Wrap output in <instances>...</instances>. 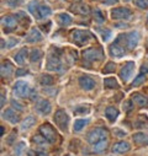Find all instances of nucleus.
I'll list each match as a JSON object with an SVG mask.
<instances>
[{
    "label": "nucleus",
    "mask_w": 148,
    "mask_h": 156,
    "mask_svg": "<svg viewBox=\"0 0 148 156\" xmlns=\"http://www.w3.org/2000/svg\"><path fill=\"white\" fill-rule=\"evenodd\" d=\"M107 135H109V132L106 129H104V128H95V129H93V130H90L88 133L87 140H88L89 144L94 145V144H96V143H99L101 140L107 139Z\"/></svg>",
    "instance_id": "f257e3e1"
},
{
    "label": "nucleus",
    "mask_w": 148,
    "mask_h": 156,
    "mask_svg": "<svg viewBox=\"0 0 148 156\" xmlns=\"http://www.w3.org/2000/svg\"><path fill=\"white\" fill-rule=\"evenodd\" d=\"M72 38L78 46H84L93 38V34L88 30H74L72 33Z\"/></svg>",
    "instance_id": "f03ea898"
},
{
    "label": "nucleus",
    "mask_w": 148,
    "mask_h": 156,
    "mask_svg": "<svg viewBox=\"0 0 148 156\" xmlns=\"http://www.w3.org/2000/svg\"><path fill=\"white\" fill-rule=\"evenodd\" d=\"M47 70L50 71H57V73H61L63 70V64H62V60L58 55V52L56 51L54 53H52L48 59H47V65H46Z\"/></svg>",
    "instance_id": "7ed1b4c3"
},
{
    "label": "nucleus",
    "mask_w": 148,
    "mask_h": 156,
    "mask_svg": "<svg viewBox=\"0 0 148 156\" xmlns=\"http://www.w3.org/2000/svg\"><path fill=\"white\" fill-rule=\"evenodd\" d=\"M121 41H122V34L119 36L116 40L114 41V43L109 47V51H110L111 57L120 58V57H124V55H125L126 51H125V47L121 44Z\"/></svg>",
    "instance_id": "20e7f679"
},
{
    "label": "nucleus",
    "mask_w": 148,
    "mask_h": 156,
    "mask_svg": "<svg viewBox=\"0 0 148 156\" xmlns=\"http://www.w3.org/2000/svg\"><path fill=\"white\" fill-rule=\"evenodd\" d=\"M83 58L85 62H99L104 58V52L100 48H89L83 52Z\"/></svg>",
    "instance_id": "39448f33"
},
{
    "label": "nucleus",
    "mask_w": 148,
    "mask_h": 156,
    "mask_svg": "<svg viewBox=\"0 0 148 156\" xmlns=\"http://www.w3.org/2000/svg\"><path fill=\"white\" fill-rule=\"evenodd\" d=\"M53 119H54V123L58 126L59 129L67 130L68 124H69V117H68V114L63 109H58L54 113V118Z\"/></svg>",
    "instance_id": "423d86ee"
},
{
    "label": "nucleus",
    "mask_w": 148,
    "mask_h": 156,
    "mask_svg": "<svg viewBox=\"0 0 148 156\" xmlns=\"http://www.w3.org/2000/svg\"><path fill=\"white\" fill-rule=\"evenodd\" d=\"M40 133L42 136L46 138V140L50 144H54L57 141V133L50 124H42L40 128Z\"/></svg>",
    "instance_id": "0eeeda50"
},
{
    "label": "nucleus",
    "mask_w": 148,
    "mask_h": 156,
    "mask_svg": "<svg viewBox=\"0 0 148 156\" xmlns=\"http://www.w3.org/2000/svg\"><path fill=\"white\" fill-rule=\"evenodd\" d=\"M124 38H125V43H126V48L132 51L136 48V46L138 44V41H139V33L137 31H133V32H130V33H125L124 34Z\"/></svg>",
    "instance_id": "6e6552de"
},
{
    "label": "nucleus",
    "mask_w": 148,
    "mask_h": 156,
    "mask_svg": "<svg viewBox=\"0 0 148 156\" xmlns=\"http://www.w3.org/2000/svg\"><path fill=\"white\" fill-rule=\"evenodd\" d=\"M135 71V63L133 62H127L120 70V77L122 79L124 83H127L130 79H131V76Z\"/></svg>",
    "instance_id": "1a4fd4ad"
},
{
    "label": "nucleus",
    "mask_w": 148,
    "mask_h": 156,
    "mask_svg": "<svg viewBox=\"0 0 148 156\" xmlns=\"http://www.w3.org/2000/svg\"><path fill=\"white\" fill-rule=\"evenodd\" d=\"M2 25H3V28H4V32L9 33V32H13L14 30H16V26H17V20L15 16H11V15H6L3 17L2 20Z\"/></svg>",
    "instance_id": "9d476101"
},
{
    "label": "nucleus",
    "mask_w": 148,
    "mask_h": 156,
    "mask_svg": "<svg viewBox=\"0 0 148 156\" xmlns=\"http://www.w3.org/2000/svg\"><path fill=\"white\" fill-rule=\"evenodd\" d=\"M132 16V11L127 8H116L111 11V17L114 20H127Z\"/></svg>",
    "instance_id": "9b49d317"
},
{
    "label": "nucleus",
    "mask_w": 148,
    "mask_h": 156,
    "mask_svg": "<svg viewBox=\"0 0 148 156\" xmlns=\"http://www.w3.org/2000/svg\"><path fill=\"white\" fill-rule=\"evenodd\" d=\"M14 94H16L19 97H27L30 95V87H28L27 83L17 81L14 86Z\"/></svg>",
    "instance_id": "f8f14e48"
},
{
    "label": "nucleus",
    "mask_w": 148,
    "mask_h": 156,
    "mask_svg": "<svg viewBox=\"0 0 148 156\" xmlns=\"http://www.w3.org/2000/svg\"><path fill=\"white\" fill-rule=\"evenodd\" d=\"M79 85H80V87L83 90L90 91V90H93L95 87V81H94L93 77H90L88 75H83V76L79 77Z\"/></svg>",
    "instance_id": "ddd939ff"
},
{
    "label": "nucleus",
    "mask_w": 148,
    "mask_h": 156,
    "mask_svg": "<svg viewBox=\"0 0 148 156\" xmlns=\"http://www.w3.org/2000/svg\"><path fill=\"white\" fill-rule=\"evenodd\" d=\"M3 118L6 119L8 122H10L11 124H16L20 122V117L19 114L13 109V108H8L3 112Z\"/></svg>",
    "instance_id": "4468645a"
},
{
    "label": "nucleus",
    "mask_w": 148,
    "mask_h": 156,
    "mask_svg": "<svg viewBox=\"0 0 148 156\" xmlns=\"http://www.w3.org/2000/svg\"><path fill=\"white\" fill-rule=\"evenodd\" d=\"M51 14H52V9H51L48 5H46V4H40V6H39V9H37V12H36L35 17L39 19V20H42V19L48 17Z\"/></svg>",
    "instance_id": "2eb2a0df"
},
{
    "label": "nucleus",
    "mask_w": 148,
    "mask_h": 156,
    "mask_svg": "<svg viewBox=\"0 0 148 156\" xmlns=\"http://www.w3.org/2000/svg\"><path fill=\"white\" fill-rule=\"evenodd\" d=\"M36 109H37V112H40L41 114H48L52 111V106H51L48 100H41L39 103L36 105Z\"/></svg>",
    "instance_id": "dca6fc26"
},
{
    "label": "nucleus",
    "mask_w": 148,
    "mask_h": 156,
    "mask_svg": "<svg viewBox=\"0 0 148 156\" xmlns=\"http://www.w3.org/2000/svg\"><path fill=\"white\" fill-rule=\"evenodd\" d=\"M70 10L74 12V14H79V15H88L90 12L89 10V6L83 4V3H77L70 6Z\"/></svg>",
    "instance_id": "f3484780"
},
{
    "label": "nucleus",
    "mask_w": 148,
    "mask_h": 156,
    "mask_svg": "<svg viewBox=\"0 0 148 156\" xmlns=\"http://www.w3.org/2000/svg\"><path fill=\"white\" fill-rule=\"evenodd\" d=\"M131 146L127 141H117L114 144L113 146V152H116V154H125L127 151H130Z\"/></svg>",
    "instance_id": "a211bd4d"
},
{
    "label": "nucleus",
    "mask_w": 148,
    "mask_h": 156,
    "mask_svg": "<svg viewBox=\"0 0 148 156\" xmlns=\"http://www.w3.org/2000/svg\"><path fill=\"white\" fill-rule=\"evenodd\" d=\"M42 40V34L37 28H32L30 33L26 36V41L28 43H35V42H40Z\"/></svg>",
    "instance_id": "6ab92c4d"
},
{
    "label": "nucleus",
    "mask_w": 148,
    "mask_h": 156,
    "mask_svg": "<svg viewBox=\"0 0 148 156\" xmlns=\"http://www.w3.org/2000/svg\"><path fill=\"white\" fill-rule=\"evenodd\" d=\"M132 101L141 108H147L148 107V98L141 94H133L132 95Z\"/></svg>",
    "instance_id": "aec40b11"
},
{
    "label": "nucleus",
    "mask_w": 148,
    "mask_h": 156,
    "mask_svg": "<svg viewBox=\"0 0 148 156\" xmlns=\"http://www.w3.org/2000/svg\"><path fill=\"white\" fill-rule=\"evenodd\" d=\"M14 71V66L9 60H5L2 64V77H10Z\"/></svg>",
    "instance_id": "412c9836"
},
{
    "label": "nucleus",
    "mask_w": 148,
    "mask_h": 156,
    "mask_svg": "<svg viewBox=\"0 0 148 156\" xmlns=\"http://www.w3.org/2000/svg\"><path fill=\"white\" fill-rule=\"evenodd\" d=\"M119 111H117V108H115V107H107L106 109H105V117L110 121V122H115L116 121V118L119 117Z\"/></svg>",
    "instance_id": "4be33fe9"
},
{
    "label": "nucleus",
    "mask_w": 148,
    "mask_h": 156,
    "mask_svg": "<svg viewBox=\"0 0 148 156\" xmlns=\"http://www.w3.org/2000/svg\"><path fill=\"white\" fill-rule=\"evenodd\" d=\"M133 141L139 146L148 145V135L144 133H136L133 134Z\"/></svg>",
    "instance_id": "5701e85b"
},
{
    "label": "nucleus",
    "mask_w": 148,
    "mask_h": 156,
    "mask_svg": "<svg viewBox=\"0 0 148 156\" xmlns=\"http://www.w3.org/2000/svg\"><path fill=\"white\" fill-rule=\"evenodd\" d=\"M27 57H28V49H27V48H22V49H20V51L16 53V55H15V62H16L17 64L22 65V64H25Z\"/></svg>",
    "instance_id": "b1692460"
},
{
    "label": "nucleus",
    "mask_w": 148,
    "mask_h": 156,
    "mask_svg": "<svg viewBox=\"0 0 148 156\" xmlns=\"http://www.w3.org/2000/svg\"><path fill=\"white\" fill-rule=\"evenodd\" d=\"M57 20H58V23H59L61 26H64V27L72 25V22H73L70 15H68V14H65V12L59 14V15L57 16Z\"/></svg>",
    "instance_id": "393cba45"
},
{
    "label": "nucleus",
    "mask_w": 148,
    "mask_h": 156,
    "mask_svg": "<svg viewBox=\"0 0 148 156\" xmlns=\"http://www.w3.org/2000/svg\"><path fill=\"white\" fill-rule=\"evenodd\" d=\"M35 123H36L35 117H33V115H28V117H26V118L22 121V123H21V129H22V130H26V129L31 128Z\"/></svg>",
    "instance_id": "a878e982"
},
{
    "label": "nucleus",
    "mask_w": 148,
    "mask_h": 156,
    "mask_svg": "<svg viewBox=\"0 0 148 156\" xmlns=\"http://www.w3.org/2000/svg\"><path fill=\"white\" fill-rule=\"evenodd\" d=\"M43 53L40 51V49H32V52L30 53V59H31V63H37V62H40L41 58H42Z\"/></svg>",
    "instance_id": "bb28decb"
},
{
    "label": "nucleus",
    "mask_w": 148,
    "mask_h": 156,
    "mask_svg": "<svg viewBox=\"0 0 148 156\" xmlns=\"http://www.w3.org/2000/svg\"><path fill=\"white\" fill-rule=\"evenodd\" d=\"M104 86L106 89H117L119 83L116 81V79H114V77H106L104 80Z\"/></svg>",
    "instance_id": "cd10ccee"
},
{
    "label": "nucleus",
    "mask_w": 148,
    "mask_h": 156,
    "mask_svg": "<svg viewBox=\"0 0 148 156\" xmlns=\"http://www.w3.org/2000/svg\"><path fill=\"white\" fill-rule=\"evenodd\" d=\"M93 146H94V147H93L94 152H102V151L106 149V146H107V140H106V139H105V140H101V141L94 144Z\"/></svg>",
    "instance_id": "c85d7f7f"
},
{
    "label": "nucleus",
    "mask_w": 148,
    "mask_h": 156,
    "mask_svg": "<svg viewBox=\"0 0 148 156\" xmlns=\"http://www.w3.org/2000/svg\"><path fill=\"white\" fill-rule=\"evenodd\" d=\"M40 83L45 86H50V85H53L54 84V77L51 76V75H42L41 76V80Z\"/></svg>",
    "instance_id": "c756f323"
},
{
    "label": "nucleus",
    "mask_w": 148,
    "mask_h": 156,
    "mask_svg": "<svg viewBox=\"0 0 148 156\" xmlns=\"http://www.w3.org/2000/svg\"><path fill=\"white\" fill-rule=\"evenodd\" d=\"M88 123H89V119H77L76 122H74V130L80 132Z\"/></svg>",
    "instance_id": "7c9ffc66"
},
{
    "label": "nucleus",
    "mask_w": 148,
    "mask_h": 156,
    "mask_svg": "<svg viewBox=\"0 0 148 156\" xmlns=\"http://www.w3.org/2000/svg\"><path fill=\"white\" fill-rule=\"evenodd\" d=\"M144 81H146V74L142 73V74H139V75L136 77V79L133 80V83L131 84V86H132V87H133V86H135V87H136V86H139V85H142Z\"/></svg>",
    "instance_id": "2f4dec72"
},
{
    "label": "nucleus",
    "mask_w": 148,
    "mask_h": 156,
    "mask_svg": "<svg viewBox=\"0 0 148 156\" xmlns=\"http://www.w3.org/2000/svg\"><path fill=\"white\" fill-rule=\"evenodd\" d=\"M39 6H40V3L37 2V0H33V2H31V3L28 4L27 9H28V11L35 16L36 12H37V9H39Z\"/></svg>",
    "instance_id": "473e14b6"
},
{
    "label": "nucleus",
    "mask_w": 148,
    "mask_h": 156,
    "mask_svg": "<svg viewBox=\"0 0 148 156\" xmlns=\"http://www.w3.org/2000/svg\"><path fill=\"white\" fill-rule=\"evenodd\" d=\"M94 20L98 22V23H102L104 21H105V16H104V14L100 11V10H95L94 11Z\"/></svg>",
    "instance_id": "72a5a7b5"
},
{
    "label": "nucleus",
    "mask_w": 148,
    "mask_h": 156,
    "mask_svg": "<svg viewBox=\"0 0 148 156\" xmlns=\"http://www.w3.org/2000/svg\"><path fill=\"white\" fill-rule=\"evenodd\" d=\"M115 68H116L115 63H107V64L105 65V68L102 69V73H104V74H110V73H114V71H115Z\"/></svg>",
    "instance_id": "f704fd0d"
},
{
    "label": "nucleus",
    "mask_w": 148,
    "mask_h": 156,
    "mask_svg": "<svg viewBox=\"0 0 148 156\" xmlns=\"http://www.w3.org/2000/svg\"><path fill=\"white\" fill-rule=\"evenodd\" d=\"M33 143H35V144H39V145H45V144L48 143V141H47L46 138L42 136V135H36V136H33Z\"/></svg>",
    "instance_id": "c9c22d12"
},
{
    "label": "nucleus",
    "mask_w": 148,
    "mask_h": 156,
    "mask_svg": "<svg viewBox=\"0 0 148 156\" xmlns=\"http://www.w3.org/2000/svg\"><path fill=\"white\" fill-rule=\"evenodd\" d=\"M11 106H13L15 109L20 111V112H22V111L25 109V106H24L22 103H20L19 101H15V100H13V101H11Z\"/></svg>",
    "instance_id": "e433bc0d"
},
{
    "label": "nucleus",
    "mask_w": 148,
    "mask_h": 156,
    "mask_svg": "<svg viewBox=\"0 0 148 156\" xmlns=\"http://www.w3.org/2000/svg\"><path fill=\"white\" fill-rule=\"evenodd\" d=\"M25 146H26L25 143H19V144L16 145V147H15V155H16V156H21V155H22V150H24Z\"/></svg>",
    "instance_id": "4c0bfd02"
},
{
    "label": "nucleus",
    "mask_w": 148,
    "mask_h": 156,
    "mask_svg": "<svg viewBox=\"0 0 148 156\" xmlns=\"http://www.w3.org/2000/svg\"><path fill=\"white\" fill-rule=\"evenodd\" d=\"M136 5L139 9H148V0H136Z\"/></svg>",
    "instance_id": "58836bf2"
},
{
    "label": "nucleus",
    "mask_w": 148,
    "mask_h": 156,
    "mask_svg": "<svg viewBox=\"0 0 148 156\" xmlns=\"http://www.w3.org/2000/svg\"><path fill=\"white\" fill-rule=\"evenodd\" d=\"M6 4L11 8H16L22 4V0H6Z\"/></svg>",
    "instance_id": "ea45409f"
},
{
    "label": "nucleus",
    "mask_w": 148,
    "mask_h": 156,
    "mask_svg": "<svg viewBox=\"0 0 148 156\" xmlns=\"http://www.w3.org/2000/svg\"><path fill=\"white\" fill-rule=\"evenodd\" d=\"M124 108H125L126 112H130V111L133 108V101L131 100V101H128V102H125V103H124Z\"/></svg>",
    "instance_id": "a19ab883"
},
{
    "label": "nucleus",
    "mask_w": 148,
    "mask_h": 156,
    "mask_svg": "<svg viewBox=\"0 0 148 156\" xmlns=\"http://www.w3.org/2000/svg\"><path fill=\"white\" fill-rule=\"evenodd\" d=\"M101 36H102V40H104V41H107L109 37L111 36V32H110L109 30H104V31L101 32Z\"/></svg>",
    "instance_id": "79ce46f5"
},
{
    "label": "nucleus",
    "mask_w": 148,
    "mask_h": 156,
    "mask_svg": "<svg viewBox=\"0 0 148 156\" xmlns=\"http://www.w3.org/2000/svg\"><path fill=\"white\" fill-rule=\"evenodd\" d=\"M84 107H78L76 111H74V113H76V114H80V113H89V108L87 107L85 109H83Z\"/></svg>",
    "instance_id": "37998d69"
},
{
    "label": "nucleus",
    "mask_w": 148,
    "mask_h": 156,
    "mask_svg": "<svg viewBox=\"0 0 148 156\" xmlns=\"http://www.w3.org/2000/svg\"><path fill=\"white\" fill-rule=\"evenodd\" d=\"M15 74H16V76H22V75H27V74H28V71H27V70H25V69H17Z\"/></svg>",
    "instance_id": "c03bdc74"
},
{
    "label": "nucleus",
    "mask_w": 148,
    "mask_h": 156,
    "mask_svg": "<svg viewBox=\"0 0 148 156\" xmlns=\"http://www.w3.org/2000/svg\"><path fill=\"white\" fill-rule=\"evenodd\" d=\"M15 44H17V40H15V38H11V40H10V43H9V48H13Z\"/></svg>",
    "instance_id": "a18cd8bd"
},
{
    "label": "nucleus",
    "mask_w": 148,
    "mask_h": 156,
    "mask_svg": "<svg viewBox=\"0 0 148 156\" xmlns=\"http://www.w3.org/2000/svg\"><path fill=\"white\" fill-rule=\"evenodd\" d=\"M102 2H104L105 4H107V5H113V4H116L119 0H102Z\"/></svg>",
    "instance_id": "49530a36"
},
{
    "label": "nucleus",
    "mask_w": 148,
    "mask_h": 156,
    "mask_svg": "<svg viewBox=\"0 0 148 156\" xmlns=\"http://www.w3.org/2000/svg\"><path fill=\"white\" fill-rule=\"evenodd\" d=\"M5 101H6V97L4 96V94H2V103H0V106H2V107H4V103H5Z\"/></svg>",
    "instance_id": "de8ad7c7"
},
{
    "label": "nucleus",
    "mask_w": 148,
    "mask_h": 156,
    "mask_svg": "<svg viewBox=\"0 0 148 156\" xmlns=\"http://www.w3.org/2000/svg\"><path fill=\"white\" fill-rule=\"evenodd\" d=\"M36 152H37V156H47L45 151H36Z\"/></svg>",
    "instance_id": "09e8293b"
},
{
    "label": "nucleus",
    "mask_w": 148,
    "mask_h": 156,
    "mask_svg": "<svg viewBox=\"0 0 148 156\" xmlns=\"http://www.w3.org/2000/svg\"><path fill=\"white\" fill-rule=\"evenodd\" d=\"M28 156H37V152L36 151H28Z\"/></svg>",
    "instance_id": "8fccbe9b"
},
{
    "label": "nucleus",
    "mask_w": 148,
    "mask_h": 156,
    "mask_svg": "<svg viewBox=\"0 0 148 156\" xmlns=\"http://www.w3.org/2000/svg\"><path fill=\"white\" fill-rule=\"evenodd\" d=\"M2 128V135H4V127H0Z\"/></svg>",
    "instance_id": "3c124183"
},
{
    "label": "nucleus",
    "mask_w": 148,
    "mask_h": 156,
    "mask_svg": "<svg viewBox=\"0 0 148 156\" xmlns=\"http://www.w3.org/2000/svg\"><path fill=\"white\" fill-rule=\"evenodd\" d=\"M2 48L4 49V40H2Z\"/></svg>",
    "instance_id": "603ef678"
},
{
    "label": "nucleus",
    "mask_w": 148,
    "mask_h": 156,
    "mask_svg": "<svg viewBox=\"0 0 148 156\" xmlns=\"http://www.w3.org/2000/svg\"><path fill=\"white\" fill-rule=\"evenodd\" d=\"M147 23H148V15H147Z\"/></svg>",
    "instance_id": "864d4df0"
},
{
    "label": "nucleus",
    "mask_w": 148,
    "mask_h": 156,
    "mask_svg": "<svg viewBox=\"0 0 148 156\" xmlns=\"http://www.w3.org/2000/svg\"><path fill=\"white\" fill-rule=\"evenodd\" d=\"M125 2H130V0H125Z\"/></svg>",
    "instance_id": "5fc2aeb1"
},
{
    "label": "nucleus",
    "mask_w": 148,
    "mask_h": 156,
    "mask_svg": "<svg viewBox=\"0 0 148 156\" xmlns=\"http://www.w3.org/2000/svg\"><path fill=\"white\" fill-rule=\"evenodd\" d=\"M67 156H70V155H67Z\"/></svg>",
    "instance_id": "6e6d98bb"
}]
</instances>
